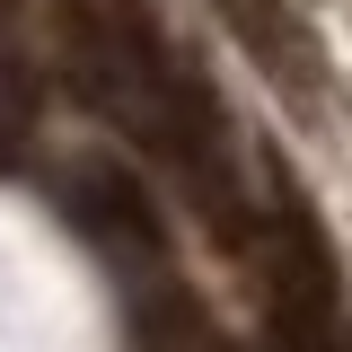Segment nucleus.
<instances>
[{"mask_svg":"<svg viewBox=\"0 0 352 352\" xmlns=\"http://www.w3.org/2000/svg\"><path fill=\"white\" fill-rule=\"evenodd\" d=\"M62 220L80 229V247L97 264H115L124 282H159L168 264V212L159 194L124 168V159H71L62 168Z\"/></svg>","mask_w":352,"mask_h":352,"instance_id":"f03ea898","label":"nucleus"},{"mask_svg":"<svg viewBox=\"0 0 352 352\" xmlns=\"http://www.w3.org/2000/svg\"><path fill=\"white\" fill-rule=\"evenodd\" d=\"M238 256L264 282V317H273V352H352V291L326 220L308 212L300 185L256 194V229Z\"/></svg>","mask_w":352,"mask_h":352,"instance_id":"f257e3e1","label":"nucleus"},{"mask_svg":"<svg viewBox=\"0 0 352 352\" xmlns=\"http://www.w3.org/2000/svg\"><path fill=\"white\" fill-rule=\"evenodd\" d=\"M27 124H36V80H27L18 62H0V159H18Z\"/></svg>","mask_w":352,"mask_h":352,"instance_id":"20e7f679","label":"nucleus"},{"mask_svg":"<svg viewBox=\"0 0 352 352\" xmlns=\"http://www.w3.org/2000/svg\"><path fill=\"white\" fill-rule=\"evenodd\" d=\"M212 9H220V27L238 36V53H247L291 106H317V97H326V53H317V36H308V18L291 0H212Z\"/></svg>","mask_w":352,"mask_h":352,"instance_id":"7ed1b4c3","label":"nucleus"}]
</instances>
